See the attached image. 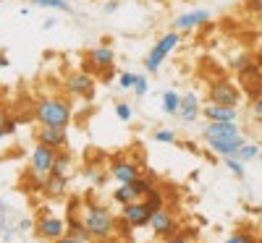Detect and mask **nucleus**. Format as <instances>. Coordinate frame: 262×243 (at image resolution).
Masks as SVG:
<instances>
[{
	"label": "nucleus",
	"instance_id": "obj_37",
	"mask_svg": "<svg viewBox=\"0 0 262 243\" xmlns=\"http://www.w3.org/2000/svg\"><path fill=\"white\" fill-rule=\"evenodd\" d=\"M53 243H84V240H76L74 235L66 233V235H60V238H58V240H53Z\"/></svg>",
	"mask_w": 262,
	"mask_h": 243
},
{
	"label": "nucleus",
	"instance_id": "obj_27",
	"mask_svg": "<svg viewBox=\"0 0 262 243\" xmlns=\"http://www.w3.org/2000/svg\"><path fill=\"white\" fill-rule=\"evenodd\" d=\"M84 178L90 181V183H95V186H102V183H105V173H102V167H97V165H86V167H84Z\"/></svg>",
	"mask_w": 262,
	"mask_h": 243
},
{
	"label": "nucleus",
	"instance_id": "obj_10",
	"mask_svg": "<svg viewBox=\"0 0 262 243\" xmlns=\"http://www.w3.org/2000/svg\"><path fill=\"white\" fill-rule=\"evenodd\" d=\"M107 173H111V178H116L118 183H131L142 175V165L134 162V160H126V157H113Z\"/></svg>",
	"mask_w": 262,
	"mask_h": 243
},
{
	"label": "nucleus",
	"instance_id": "obj_30",
	"mask_svg": "<svg viewBox=\"0 0 262 243\" xmlns=\"http://www.w3.org/2000/svg\"><path fill=\"white\" fill-rule=\"evenodd\" d=\"M116 115H118L123 123H128L131 118H134V110H131L128 102H116Z\"/></svg>",
	"mask_w": 262,
	"mask_h": 243
},
{
	"label": "nucleus",
	"instance_id": "obj_7",
	"mask_svg": "<svg viewBox=\"0 0 262 243\" xmlns=\"http://www.w3.org/2000/svg\"><path fill=\"white\" fill-rule=\"evenodd\" d=\"M149 230L155 233L158 238H163V240L170 238V235H176V233H181L176 214H173L168 207H163V209H158V212H152V217H149Z\"/></svg>",
	"mask_w": 262,
	"mask_h": 243
},
{
	"label": "nucleus",
	"instance_id": "obj_8",
	"mask_svg": "<svg viewBox=\"0 0 262 243\" xmlns=\"http://www.w3.org/2000/svg\"><path fill=\"white\" fill-rule=\"evenodd\" d=\"M149 217H152V212H149V207L144 204V199H139V202H134V204L121 207V220H123L131 230L149 228Z\"/></svg>",
	"mask_w": 262,
	"mask_h": 243
},
{
	"label": "nucleus",
	"instance_id": "obj_21",
	"mask_svg": "<svg viewBox=\"0 0 262 243\" xmlns=\"http://www.w3.org/2000/svg\"><path fill=\"white\" fill-rule=\"evenodd\" d=\"M71 152L69 149H60L58 154H55V162H53V173L55 175H66L69 178V170H71Z\"/></svg>",
	"mask_w": 262,
	"mask_h": 243
},
{
	"label": "nucleus",
	"instance_id": "obj_11",
	"mask_svg": "<svg viewBox=\"0 0 262 243\" xmlns=\"http://www.w3.org/2000/svg\"><path fill=\"white\" fill-rule=\"evenodd\" d=\"M37 144H45V147L60 152V149L69 147V131H66V128H53V126H39Z\"/></svg>",
	"mask_w": 262,
	"mask_h": 243
},
{
	"label": "nucleus",
	"instance_id": "obj_15",
	"mask_svg": "<svg viewBox=\"0 0 262 243\" xmlns=\"http://www.w3.org/2000/svg\"><path fill=\"white\" fill-rule=\"evenodd\" d=\"M202 115H205L210 123H236V118H238V107H226V105L207 102V105L202 107Z\"/></svg>",
	"mask_w": 262,
	"mask_h": 243
},
{
	"label": "nucleus",
	"instance_id": "obj_33",
	"mask_svg": "<svg viewBox=\"0 0 262 243\" xmlns=\"http://www.w3.org/2000/svg\"><path fill=\"white\" fill-rule=\"evenodd\" d=\"M134 81H137V74H131V71H123L118 76V86H121V89H134Z\"/></svg>",
	"mask_w": 262,
	"mask_h": 243
},
{
	"label": "nucleus",
	"instance_id": "obj_25",
	"mask_svg": "<svg viewBox=\"0 0 262 243\" xmlns=\"http://www.w3.org/2000/svg\"><path fill=\"white\" fill-rule=\"evenodd\" d=\"M233 157L238 160V162H249V160H254V157H259V147L257 144H244L242 149H236V154H233Z\"/></svg>",
	"mask_w": 262,
	"mask_h": 243
},
{
	"label": "nucleus",
	"instance_id": "obj_16",
	"mask_svg": "<svg viewBox=\"0 0 262 243\" xmlns=\"http://www.w3.org/2000/svg\"><path fill=\"white\" fill-rule=\"evenodd\" d=\"M200 113H202V107H200V97H196L194 92H186V94H181V102H179V120H184V123H194L196 118H200Z\"/></svg>",
	"mask_w": 262,
	"mask_h": 243
},
{
	"label": "nucleus",
	"instance_id": "obj_34",
	"mask_svg": "<svg viewBox=\"0 0 262 243\" xmlns=\"http://www.w3.org/2000/svg\"><path fill=\"white\" fill-rule=\"evenodd\" d=\"M247 11H249L254 18L262 21V0H247Z\"/></svg>",
	"mask_w": 262,
	"mask_h": 243
},
{
	"label": "nucleus",
	"instance_id": "obj_13",
	"mask_svg": "<svg viewBox=\"0 0 262 243\" xmlns=\"http://www.w3.org/2000/svg\"><path fill=\"white\" fill-rule=\"evenodd\" d=\"M247 144V139H244V134H236V136H221V139H210L207 141V147H210V152H215L217 157H233L236 154V149H242Z\"/></svg>",
	"mask_w": 262,
	"mask_h": 243
},
{
	"label": "nucleus",
	"instance_id": "obj_18",
	"mask_svg": "<svg viewBox=\"0 0 262 243\" xmlns=\"http://www.w3.org/2000/svg\"><path fill=\"white\" fill-rule=\"evenodd\" d=\"M42 191H45L50 199H60V196H66V191H69V178H66V175L50 173L48 178L42 181Z\"/></svg>",
	"mask_w": 262,
	"mask_h": 243
},
{
	"label": "nucleus",
	"instance_id": "obj_36",
	"mask_svg": "<svg viewBox=\"0 0 262 243\" xmlns=\"http://www.w3.org/2000/svg\"><path fill=\"white\" fill-rule=\"evenodd\" d=\"M252 110H254V115H259V118H262V94H257V97H254Z\"/></svg>",
	"mask_w": 262,
	"mask_h": 243
},
{
	"label": "nucleus",
	"instance_id": "obj_4",
	"mask_svg": "<svg viewBox=\"0 0 262 243\" xmlns=\"http://www.w3.org/2000/svg\"><path fill=\"white\" fill-rule=\"evenodd\" d=\"M210 102L215 105H226V107H238L242 102V92H238V86L228 79H217L210 84Z\"/></svg>",
	"mask_w": 262,
	"mask_h": 243
},
{
	"label": "nucleus",
	"instance_id": "obj_40",
	"mask_svg": "<svg viewBox=\"0 0 262 243\" xmlns=\"http://www.w3.org/2000/svg\"><path fill=\"white\" fill-rule=\"evenodd\" d=\"M118 8V3H116V0H111V3H105V13H113Z\"/></svg>",
	"mask_w": 262,
	"mask_h": 243
},
{
	"label": "nucleus",
	"instance_id": "obj_14",
	"mask_svg": "<svg viewBox=\"0 0 262 243\" xmlns=\"http://www.w3.org/2000/svg\"><path fill=\"white\" fill-rule=\"evenodd\" d=\"M210 21V11L205 8H196V11H189V13H181L179 18H173V32H189V29H196Z\"/></svg>",
	"mask_w": 262,
	"mask_h": 243
},
{
	"label": "nucleus",
	"instance_id": "obj_45",
	"mask_svg": "<svg viewBox=\"0 0 262 243\" xmlns=\"http://www.w3.org/2000/svg\"><path fill=\"white\" fill-rule=\"evenodd\" d=\"M257 243H262V235H259V238H257Z\"/></svg>",
	"mask_w": 262,
	"mask_h": 243
},
{
	"label": "nucleus",
	"instance_id": "obj_44",
	"mask_svg": "<svg viewBox=\"0 0 262 243\" xmlns=\"http://www.w3.org/2000/svg\"><path fill=\"white\" fill-rule=\"evenodd\" d=\"M257 147H259V152H262V139H259V144H257Z\"/></svg>",
	"mask_w": 262,
	"mask_h": 243
},
{
	"label": "nucleus",
	"instance_id": "obj_23",
	"mask_svg": "<svg viewBox=\"0 0 262 243\" xmlns=\"http://www.w3.org/2000/svg\"><path fill=\"white\" fill-rule=\"evenodd\" d=\"M179 102H181V94L176 89L163 92V113L165 115H176L179 113Z\"/></svg>",
	"mask_w": 262,
	"mask_h": 243
},
{
	"label": "nucleus",
	"instance_id": "obj_22",
	"mask_svg": "<svg viewBox=\"0 0 262 243\" xmlns=\"http://www.w3.org/2000/svg\"><path fill=\"white\" fill-rule=\"evenodd\" d=\"M37 8H50V11H63V13H74V6L69 0H29Z\"/></svg>",
	"mask_w": 262,
	"mask_h": 243
},
{
	"label": "nucleus",
	"instance_id": "obj_24",
	"mask_svg": "<svg viewBox=\"0 0 262 243\" xmlns=\"http://www.w3.org/2000/svg\"><path fill=\"white\" fill-rule=\"evenodd\" d=\"M16 118H11L6 110H0V139H6V136H13L16 134Z\"/></svg>",
	"mask_w": 262,
	"mask_h": 243
},
{
	"label": "nucleus",
	"instance_id": "obj_35",
	"mask_svg": "<svg viewBox=\"0 0 262 243\" xmlns=\"http://www.w3.org/2000/svg\"><path fill=\"white\" fill-rule=\"evenodd\" d=\"M163 243H194V240H191V235H186V233H176V235L165 238Z\"/></svg>",
	"mask_w": 262,
	"mask_h": 243
},
{
	"label": "nucleus",
	"instance_id": "obj_39",
	"mask_svg": "<svg viewBox=\"0 0 262 243\" xmlns=\"http://www.w3.org/2000/svg\"><path fill=\"white\" fill-rule=\"evenodd\" d=\"M8 65H11L8 55H6V53H0V68H8Z\"/></svg>",
	"mask_w": 262,
	"mask_h": 243
},
{
	"label": "nucleus",
	"instance_id": "obj_1",
	"mask_svg": "<svg viewBox=\"0 0 262 243\" xmlns=\"http://www.w3.org/2000/svg\"><path fill=\"white\" fill-rule=\"evenodd\" d=\"M74 118V107L66 97H42L34 105V120L39 126H53V128H69Z\"/></svg>",
	"mask_w": 262,
	"mask_h": 243
},
{
	"label": "nucleus",
	"instance_id": "obj_2",
	"mask_svg": "<svg viewBox=\"0 0 262 243\" xmlns=\"http://www.w3.org/2000/svg\"><path fill=\"white\" fill-rule=\"evenodd\" d=\"M79 217H81L84 228L90 230L92 240H111L116 235V223L118 220L113 217V212L107 209L105 204H97V202L84 204Z\"/></svg>",
	"mask_w": 262,
	"mask_h": 243
},
{
	"label": "nucleus",
	"instance_id": "obj_29",
	"mask_svg": "<svg viewBox=\"0 0 262 243\" xmlns=\"http://www.w3.org/2000/svg\"><path fill=\"white\" fill-rule=\"evenodd\" d=\"M155 141H158V144H176V131L158 128V131H155Z\"/></svg>",
	"mask_w": 262,
	"mask_h": 243
},
{
	"label": "nucleus",
	"instance_id": "obj_17",
	"mask_svg": "<svg viewBox=\"0 0 262 243\" xmlns=\"http://www.w3.org/2000/svg\"><path fill=\"white\" fill-rule=\"evenodd\" d=\"M236 134H242V128H238L236 123H210V120H207V126L202 128L205 141L221 139V136H236Z\"/></svg>",
	"mask_w": 262,
	"mask_h": 243
},
{
	"label": "nucleus",
	"instance_id": "obj_38",
	"mask_svg": "<svg viewBox=\"0 0 262 243\" xmlns=\"http://www.w3.org/2000/svg\"><path fill=\"white\" fill-rule=\"evenodd\" d=\"M18 230H21V233L32 230V223H29V220H21V223H18Z\"/></svg>",
	"mask_w": 262,
	"mask_h": 243
},
{
	"label": "nucleus",
	"instance_id": "obj_3",
	"mask_svg": "<svg viewBox=\"0 0 262 243\" xmlns=\"http://www.w3.org/2000/svg\"><path fill=\"white\" fill-rule=\"evenodd\" d=\"M179 42H181V34H179V32H168V34H163V37L155 42V47L149 50V55L144 58V71H147V74H158V71H160V65H163V60L179 47Z\"/></svg>",
	"mask_w": 262,
	"mask_h": 243
},
{
	"label": "nucleus",
	"instance_id": "obj_28",
	"mask_svg": "<svg viewBox=\"0 0 262 243\" xmlns=\"http://www.w3.org/2000/svg\"><path fill=\"white\" fill-rule=\"evenodd\" d=\"M226 243H257V235H252L249 230H236L228 235Z\"/></svg>",
	"mask_w": 262,
	"mask_h": 243
},
{
	"label": "nucleus",
	"instance_id": "obj_20",
	"mask_svg": "<svg viewBox=\"0 0 262 243\" xmlns=\"http://www.w3.org/2000/svg\"><path fill=\"white\" fill-rule=\"evenodd\" d=\"M113 202H116L118 207H126V204L139 202V196H137L134 188H131V183H121V186H116V191H113Z\"/></svg>",
	"mask_w": 262,
	"mask_h": 243
},
{
	"label": "nucleus",
	"instance_id": "obj_19",
	"mask_svg": "<svg viewBox=\"0 0 262 243\" xmlns=\"http://www.w3.org/2000/svg\"><path fill=\"white\" fill-rule=\"evenodd\" d=\"M66 223H69V230H66L69 235H74L76 240H84V243H92V235H90V230L84 228V223H81L79 214H71Z\"/></svg>",
	"mask_w": 262,
	"mask_h": 243
},
{
	"label": "nucleus",
	"instance_id": "obj_5",
	"mask_svg": "<svg viewBox=\"0 0 262 243\" xmlns=\"http://www.w3.org/2000/svg\"><path fill=\"white\" fill-rule=\"evenodd\" d=\"M63 86L71 97H81V100L95 97V76L90 71H71L69 76H66Z\"/></svg>",
	"mask_w": 262,
	"mask_h": 243
},
{
	"label": "nucleus",
	"instance_id": "obj_6",
	"mask_svg": "<svg viewBox=\"0 0 262 243\" xmlns=\"http://www.w3.org/2000/svg\"><path fill=\"white\" fill-rule=\"evenodd\" d=\"M55 149H50V147H45V144H37L34 149H32V160H29V170H32V175L34 178H39V181H45L48 175L53 173V162H55Z\"/></svg>",
	"mask_w": 262,
	"mask_h": 243
},
{
	"label": "nucleus",
	"instance_id": "obj_43",
	"mask_svg": "<svg viewBox=\"0 0 262 243\" xmlns=\"http://www.w3.org/2000/svg\"><path fill=\"white\" fill-rule=\"evenodd\" d=\"M123 243H142V240H134V238H128V240H123Z\"/></svg>",
	"mask_w": 262,
	"mask_h": 243
},
{
	"label": "nucleus",
	"instance_id": "obj_26",
	"mask_svg": "<svg viewBox=\"0 0 262 243\" xmlns=\"http://www.w3.org/2000/svg\"><path fill=\"white\" fill-rule=\"evenodd\" d=\"M144 204L149 207V212H158V209H163V207H165V196H163L158 188H152V191L144 196Z\"/></svg>",
	"mask_w": 262,
	"mask_h": 243
},
{
	"label": "nucleus",
	"instance_id": "obj_46",
	"mask_svg": "<svg viewBox=\"0 0 262 243\" xmlns=\"http://www.w3.org/2000/svg\"><path fill=\"white\" fill-rule=\"evenodd\" d=\"M259 157H262V152H259Z\"/></svg>",
	"mask_w": 262,
	"mask_h": 243
},
{
	"label": "nucleus",
	"instance_id": "obj_42",
	"mask_svg": "<svg viewBox=\"0 0 262 243\" xmlns=\"http://www.w3.org/2000/svg\"><path fill=\"white\" fill-rule=\"evenodd\" d=\"M257 65L262 68V47H259V53H257Z\"/></svg>",
	"mask_w": 262,
	"mask_h": 243
},
{
	"label": "nucleus",
	"instance_id": "obj_41",
	"mask_svg": "<svg viewBox=\"0 0 262 243\" xmlns=\"http://www.w3.org/2000/svg\"><path fill=\"white\" fill-rule=\"evenodd\" d=\"M55 24H58V21H55V18H48V21H45V24H42V29H53Z\"/></svg>",
	"mask_w": 262,
	"mask_h": 243
},
{
	"label": "nucleus",
	"instance_id": "obj_12",
	"mask_svg": "<svg viewBox=\"0 0 262 243\" xmlns=\"http://www.w3.org/2000/svg\"><path fill=\"white\" fill-rule=\"evenodd\" d=\"M86 60H90V65L95 71H111L116 65V50L111 45H97L92 50H86Z\"/></svg>",
	"mask_w": 262,
	"mask_h": 243
},
{
	"label": "nucleus",
	"instance_id": "obj_9",
	"mask_svg": "<svg viewBox=\"0 0 262 243\" xmlns=\"http://www.w3.org/2000/svg\"><path fill=\"white\" fill-rule=\"evenodd\" d=\"M34 230H37V235L42 238V240H58L60 235H66V230H69V223H66L63 217H55V214H42L39 220H37V225H34Z\"/></svg>",
	"mask_w": 262,
	"mask_h": 243
},
{
	"label": "nucleus",
	"instance_id": "obj_32",
	"mask_svg": "<svg viewBox=\"0 0 262 243\" xmlns=\"http://www.w3.org/2000/svg\"><path fill=\"white\" fill-rule=\"evenodd\" d=\"M131 92H134L137 97H144V94L149 92V84H147V76H139V74H137V81H134V89H131Z\"/></svg>",
	"mask_w": 262,
	"mask_h": 243
},
{
	"label": "nucleus",
	"instance_id": "obj_31",
	"mask_svg": "<svg viewBox=\"0 0 262 243\" xmlns=\"http://www.w3.org/2000/svg\"><path fill=\"white\" fill-rule=\"evenodd\" d=\"M226 167L236 175V178H244V173H247L244 170V162H238L236 157H226Z\"/></svg>",
	"mask_w": 262,
	"mask_h": 243
}]
</instances>
